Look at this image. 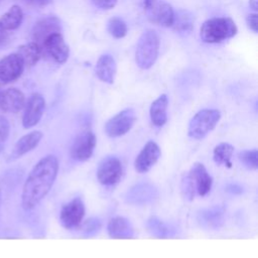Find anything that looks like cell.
<instances>
[{
	"mask_svg": "<svg viewBox=\"0 0 258 258\" xmlns=\"http://www.w3.org/2000/svg\"><path fill=\"white\" fill-rule=\"evenodd\" d=\"M58 159L55 155L43 156L31 169L22 189L21 204L24 210L34 209L49 192L58 172Z\"/></svg>",
	"mask_w": 258,
	"mask_h": 258,
	"instance_id": "1",
	"label": "cell"
},
{
	"mask_svg": "<svg viewBox=\"0 0 258 258\" xmlns=\"http://www.w3.org/2000/svg\"><path fill=\"white\" fill-rule=\"evenodd\" d=\"M237 25L230 17H214L206 20L200 29L204 42L219 43L236 35Z\"/></svg>",
	"mask_w": 258,
	"mask_h": 258,
	"instance_id": "2",
	"label": "cell"
},
{
	"mask_svg": "<svg viewBox=\"0 0 258 258\" xmlns=\"http://www.w3.org/2000/svg\"><path fill=\"white\" fill-rule=\"evenodd\" d=\"M160 39L153 29H146L139 37L135 49L136 64L142 70L150 69L156 61Z\"/></svg>",
	"mask_w": 258,
	"mask_h": 258,
	"instance_id": "3",
	"label": "cell"
},
{
	"mask_svg": "<svg viewBox=\"0 0 258 258\" xmlns=\"http://www.w3.org/2000/svg\"><path fill=\"white\" fill-rule=\"evenodd\" d=\"M221 119V113L217 109H203L197 112L190 119L187 128V135L194 139L205 138L215 129Z\"/></svg>",
	"mask_w": 258,
	"mask_h": 258,
	"instance_id": "4",
	"label": "cell"
},
{
	"mask_svg": "<svg viewBox=\"0 0 258 258\" xmlns=\"http://www.w3.org/2000/svg\"><path fill=\"white\" fill-rule=\"evenodd\" d=\"M146 17L152 23L170 27L173 23L174 10L170 4L163 0H143Z\"/></svg>",
	"mask_w": 258,
	"mask_h": 258,
	"instance_id": "5",
	"label": "cell"
},
{
	"mask_svg": "<svg viewBox=\"0 0 258 258\" xmlns=\"http://www.w3.org/2000/svg\"><path fill=\"white\" fill-rule=\"evenodd\" d=\"M96 143L97 138L92 129H83L73 141L70 150L71 157L76 161H87L93 155Z\"/></svg>",
	"mask_w": 258,
	"mask_h": 258,
	"instance_id": "6",
	"label": "cell"
},
{
	"mask_svg": "<svg viewBox=\"0 0 258 258\" xmlns=\"http://www.w3.org/2000/svg\"><path fill=\"white\" fill-rule=\"evenodd\" d=\"M136 121V114L132 108H127L113 117L105 124V132L111 138H116L125 135L131 130Z\"/></svg>",
	"mask_w": 258,
	"mask_h": 258,
	"instance_id": "7",
	"label": "cell"
},
{
	"mask_svg": "<svg viewBox=\"0 0 258 258\" xmlns=\"http://www.w3.org/2000/svg\"><path fill=\"white\" fill-rule=\"evenodd\" d=\"M123 174V165L116 156H107L99 164L97 178L99 182L106 186H112L119 182Z\"/></svg>",
	"mask_w": 258,
	"mask_h": 258,
	"instance_id": "8",
	"label": "cell"
},
{
	"mask_svg": "<svg viewBox=\"0 0 258 258\" xmlns=\"http://www.w3.org/2000/svg\"><path fill=\"white\" fill-rule=\"evenodd\" d=\"M85 204L81 198H75L64 204L59 212V222L66 229L79 227L85 217Z\"/></svg>",
	"mask_w": 258,
	"mask_h": 258,
	"instance_id": "9",
	"label": "cell"
},
{
	"mask_svg": "<svg viewBox=\"0 0 258 258\" xmlns=\"http://www.w3.org/2000/svg\"><path fill=\"white\" fill-rule=\"evenodd\" d=\"M158 198V189L150 182H138L132 185L125 195V202L129 205L144 206Z\"/></svg>",
	"mask_w": 258,
	"mask_h": 258,
	"instance_id": "10",
	"label": "cell"
},
{
	"mask_svg": "<svg viewBox=\"0 0 258 258\" xmlns=\"http://www.w3.org/2000/svg\"><path fill=\"white\" fill-rule=\"evenodd\" d=\"M45 109V100L38 94H32L24 105V113L22 118V125L25 129L35 126L42 117Z\"/></svg>",
	"mask_w": 258,
	"mask_h": 258,
	"instance_id": "11",
	"label": "cell"
},
{
	"mask_svg": "<svg viewBox=\"0 0 258 258\" xmlns=\"http://www.w3.org/2000/svg\"><path fill=\"white\" fill-rule=\"evenodd\" d=\"M160 155H161V150L158 144L151 140L148 141L135 158V161H134L135 170L139 173L147 172L158 161Z\"/></svg>",
	"mask_w": 258,
	"mask_h": 258,
	"instance_id": "12",
	"label": "cell"
},
{
	"mask_svg": "<svg viewBox=\"0 0 258 258\" xmlns=\"http://www.w3.org/2000/svg\"><path fill=\"white\" fill-rule=\"evenodd\" d=\"M24 69V63L17 53H11L0 59V81L11 83L17 80Z\"/></svg>",
	"mask_w": 258,
	"mask_h": 258,
	"instance_id": "13",
	"label": "cell"
},
{
	"mask_svg": "<svg viewBox=\"0 0 258 258\" xmlns=\"http://www.w3.org/2000/svg\"><path fill=\"white\" fill-rule=\"evenodd\" d=\"M60 32V21L56 16H45L40 18L32 28V37L40 47L44 40L51 34Z\"/></svg>",
	"mask_w": 258,
	"mask_h": 258,
	"instance_id": "14",
	"label": "cell"
},
{
	"mask_svg": "<svg viewBox=\"0 0 258 258\" xmlns=\"http://www.w3.org/2000/svg\"><path fill=\"white\" fill-rule=\"evenodd\" d=\"M42 46L56 62L63 63L68 60L70 48L60 32L49 35L42 43Z\"/></svg>",
	"mask_w": 258,
	"mask_h": 258,
	"instance_id": "15",
	"label": "cell"
},
{
	"mask_svg": "<svg viewBox=\"0 0 258 258\" xmlns=\"http://www.w3.org/2000/svg\"><path fill=\"white\" fill-rule=\"evenodd\" d=\"M199 225L207 230H219L225 222V211L221 206L201 210L197 214Z\"/></svg>",
	"mask_w": 258,
	"mask_h": 258,
	"instance_id": "16",
	"label": "cell"
},
{
	"mask_svg": "<svg viewBox=\"0 0 258 258\" xmlns=\"http://www.w3.org/2000/svg\"><path fill=\"white\" fill-rule=\"evenodd\" d=\"M188 172L194 180L196 192L201 197L207 196L212 189L213 178L206 169L205 165L201 162H196L192 164Z\"/></svg>",
	"mask_w": 258,
	"mask_h": 258,
	"instance_id": "17",
	"label": "cell"
},
{
	"mask_svg": "<svg viewBox=\"0 0 258 258\" xmlns=\"http://www.w3.org/2000/svg\"><path fill=\"white\" fill-rule=\"evenodd\" d=\"M25 97L16 88H9L0 93V108L8 113H18L24 108Z\"/></svg>",
	"mask_w": 258,
	"mask_h": 258,
	"instance_id": "18",
	"label": "cell"
},
{
	"mask_svg": "<svg viewBox=\"0 0 258 258\" xmlns=\"http://www.w3.org/2000/svg\"><path fill=\"white\" fill-rule=\"evenodd\" d=\"M107 232L109 237L113 239H132L134 230L131 223L124 217H113L107 224Z\"/></svg>",
	"mask_w": 258,
	"mask_h": 258,
	"instance_id": "19",
	"label": "cell"
},
{
	"mask_svg": "<svg viewBox=\"0 0 258 258\" xmlns=\"http://www.w3.org/2000/svg\"><path fill=\"white\" fill-rule=\"evenodd\" d=\"M117 72V64L113 56L110 54L101 55L96 63L95 73L97 77L104 83L113 84Z\"/></svg>",
	"mask_w": 258,
	"mask_h": 258,
	"instance_id": "20",
	"label": "cell"
},
{
	"mask_svg": "<svg viewBox=\"0 0 258 258\" xmlns=\"http://www.w3.org/2000/svg\"><path fill=\"white\" fill-rule=\"evenodd\" d=\"M167 106L168 99L165 94L160 95L155 99L149 109L150 120L155 127H162L167 121Z\"/></svg>",
	"mask_w": 258,
	"mask_h": 258,
	"instance_id": "21",
	"label": "cell"
},
{
	"mask_svg": "<svg viewBox=\"0 0 258 258\" xmlns=\"http://www.w3.org/2000/svg\"><path fill=\"white\" fill-rule=\"evenodd\" d=\"M42 133L40 131H32L22 136L15 144L12 152V156L17 158L33 150L42 139Z\"/></svg>",
	"mask_w": 258,
	"mask_h": 258,
	"instance_id": "22",
	"label": "cell"
},
{
	"mask_svg": "<svg viewBox=\"0 0 258 258\" xmlns=\"http://www.w3.org/2000/svg\"><path fill=\"white\" fill-rule=\"evenodd\" d=\"M146 229L151 236L156 238L166 239L175 236V229L157 217H150L147 220Z\"/></svg>",
	"mask_w": 258,
	"mask_h": 258,
	"instance_id": "23",
	"label": "cell"
},
{
	"mask_svg": "<svg viewBox=\"0 0 258 258\" xmlns=\"http://www.w3.org/2000/svg\"><path fill=\"white\" fill-rule=\"evenodd\" d=\"M22 59L24 66H34L41 56V47L34 41L22 44L18 47L16 52Z\"/></svg>",
	"mask_w": 258,
	"mask_h": 258,
	"instance_id": "24",
	"label": "cell"
},
{
	"mask_svg": "<svg viewBox=\"0 0 258 258\" xmlns=\"http://www.w3.org/2000/svg\"><path fill=\"white\" fill-rule=\"evenodd\" d=\"M23 20V11L18 5H13L0 18V25L4 30H14Z\"/></svg>",
	"mask_w": 258,
	"mask_h": 258,
	"instance_id": "25",
	"label": "cell"
},
{
	"mask_svg": "<svg viewBox=\"0 0 258 258\" xmlns=\"http://www.w3.org/2000/svg\"><path fill=\"white\" fill-rule=\"evenodd\" d=\"M234 153V146L227 142L218 144L213 151V159L218 165H224L226 167H232V156Z\"/></svg>",
	"mask_w": 258,
	"mask_h": 258,
	"instance_id": "26",
	"label": "cell"
},
{
	"mask_svg": "<svg viewBox=\"0 0 258 258\" xmlns=\"http://www.w3.org/2000/svg\"><path fill=\"white\" fill-rule=\"evenodd\" d=\"M192 16L185 10L174 11V18L171 27L179 32H189L192 29Z\"/></svg>",
	"mask_w": 258,
	"mask_h": 258,
	"instance_id": "27",
	"label": "cell"
},
{
	"mask_svg": "<svg viewBox=\"0 0 258 258\" xmlns=\"http://www.w3.org/2000/svg\"><path fill=\"white\" fill-rule=\"evenodd\" d=\"M180 192H181L182 198L187 202H191L195 199L196 186H195L194 180H192L189 172H184L181 176Z\"/></svg>",
	"mask_w": 258,
	"mask_h": 258,
	"instance_id": "28",
	"label": "cell"
},
{
	"mask_svg": "<svg viewBox=\"0 0 258 258\" xmlns=\"http://www.w3.org/2000/svg\"><path fill=\"white\" fill-rule=\"evenodd\" d=\"M238 158L241 163L251 170L258 168V151L257 149L242 150L238 153Z\"/></svg>",
	"mask_w": 258,
	"mask_h": 258,
	"instance_id": "29",
	"label": "cell"
},
{
	"mask_svg": "<svg viewBox=\"0 0 258 258\" xmlns=\"http://www.w3.org/2000/svg\"><path fill=\"white\" fill-rule=\"evenodd\" d=\"M107 29L115 38H122L127 34V25L125 21L119 17H112L109 19Z\"/></svg>",
	"mask_w": 258,
	"mask_h": 258,
	"instance_id": "30",
	"label": "cell"
},
{
	"mask_svg": "<svg viewBox=\"0 0 258 258\" xmlns=\"http://www.w3.org/2000/svg\"><path fill=\"white\" fill-rule=\"evenodd\" d=\"M101 227H102L101 220L99 218L92 217L83 223L82 233L86 237L95 236L101 230Z\"/></svg>",
	"mask_w": 258,
	"mask_h": 258,
	"instance_id": "31",
	"label": "cell"
},
{
	"mask_svg": "<svg viewBox=\"0 0 258 258\" xmlns=\"http://www.w3.org/2000/svg\"><path fill=\"white\" fill-rule=\"evenodd\" d=\"M9 130L10 125L8 120L5 117L0 116V143L4 142L7 139L9 135Z\"/></svg>",
	"mask_w": 258,
	"mask_h": 258,
	"instance_id": "32",
	"label": "cell"
},
{
	"mask_svg": "<svg viewBox=\"0 0 258 258\" xmlns=\"http://www.w3.org/2000/svg\"><path fill=\"white\" fill-rule=\"evenodd\" d=\"M246 24L249 29H251L253 32L258 31V15L257 13H250L246 17Z\"/></svg>",
	"mask_w": 258,
	"mask_h": 258,
	"instance_id": "33",
	"label": "cell"
},
{
	"mask_svg": "<svg viewBox=\"0 0 258 258\" xmlns=\"http://www.w3.org/2000/svg\"><path fill=\"white\" fill-rule=\"evenodd\" d=\"M118 0H92L93 4L101 9H112L117 4Z\"/></svg>",
	"mask_w": 258,
	"mask_h": 258,
	"instance_id": "34",
	"label": "cell"
},
{
	"mask_svg": "<svg viewBox=\"0 0 258 258\" xmlns=\"http://www.w3.org/2000/svg\"><path fill=\"white\" fill-rule=\"evenodd\" d=\"M226 190L232 195H241L243 192V187L237 183H230L226 186Z\"/></svg>",
	"mask_w": 258,
	"mask_h": 258,
	"instance_id": "35",
	"label": "cell"
},
{
	"mask_svg": "<svg viewBox=\"0 0 258 258\" xmlns=\"http://www.w3.org/2000/svg\"><path fill=\"white\" fill-rule=\"evenodd\" d=\"M23 1L33 6H45L52 2V0H23Z\"/></svg>",
	"mask_w": 258,
	"mask_h": 258,
	"instance_id": "36",
	"label": "cell"
},
{
	"mask_svg": "<svg viewBox=\"0 0 258 258\" xmlns=\"http://www.w3.org/2000/svg\"><path fill=\"white\" fill-rule=\"evenodd\" d=\"M7 38H8V35H7V33H6V30H4V29L1 27V25H0V45L4 44L5 41L7 40Z\"/></svg>",
	"mask_w": 258,
	"mask_h": 258,
	"instance_id": "37",
	"label": "cell"
},
{
	"mask_svg": "<svg viewBox=\"0 0 258 258\" xmlns=\"http://www.w3.org/2000/svg\"><path fill=\"white\" fill-rule=\"evenodd\" d=\"M249 5L254 11H257V9H258V0H249Z\"/></svg>",
	"mask_w": 258,
	"mask_h": 258,
	"instance_id": "38",
	"label": "cell"
},
{
	"mask_svg": "<svg viewBox=\"0 0 258 258\" xmlns=\"http://www.w3.org/2000/svg\"><path fill=\"white\" fill-rule=\"evenodd\" d=\"M0 93H1V92H0Z\"/></svg>",
	"mask_w": 258,
	"mask_h": 258,
	"instance_id": "39",
	"label": "cell"
}]
</instances>
